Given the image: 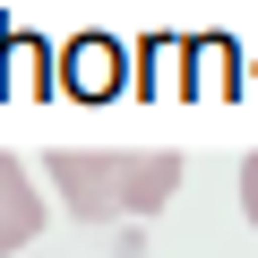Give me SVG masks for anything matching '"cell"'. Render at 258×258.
I'll use <instances>...</instances> for the list:
<instances>
[{
	"label": "cell",
	"mask_w": 258,
	"mask_h": 258,
	"mask_svg": "<svg viewBox=\"0 0 258 258\" xmlns=\"http://www.w3.org/2000/svg\"><path fill=\"white\" fill-rule=\"evenodd\" d=\"M43 172H52V189L69 198V215H86V224H112V215H147V207H164L172 189H181V155L164 147H138V155H95V147H52L43 155Z\"/></svg>",
	"instance_id": "1"
},
{
	"label": "cell",
	"mask_w": 258,
	"mask_h": 258,
	"mask_svg": "<svg viewBox=\"0 0 258 258\" xmlns=\"http://www.w3.org/2000/svg\"><path fill=\"white\" fill-rule=\"evenodd\" d=\"M35 232H43V198H35V181H26L18 155H0V258H18Z\"/></svg>",
	"instance_id": "2"
},
{
	"label": "cell",
	"mask_w": 258,
	"mask_h": 258,
	"mask_svg": "<svg viewBox=\"0 0 258 258\" xmlns=\"http://www.w3.org/2000/svg\"><path fill=\"white\" fill-rule=\"evenodd\" d=\"M241 215L258 224V155H241Z\"/></svg>",
	"instance_id": "3"
}]
</instances>
